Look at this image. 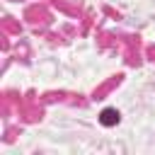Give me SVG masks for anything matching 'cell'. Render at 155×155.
Here are the masks:
<instances>
[{"mask_svg":"<svg viewBox=\"0 0 155 155\" xmlns=\"http://www.w3.org/2000/svg\"><path fill=\"white\" fill-rule=\"evenodd\" d=\"M99 121L104 126H114V124H119V111L116 109H104L102 116H99Z\"/></svg>","mask_w":155,"mask_h":155,"instance_id":"obj_1","label":"cell"}]
</instances>
